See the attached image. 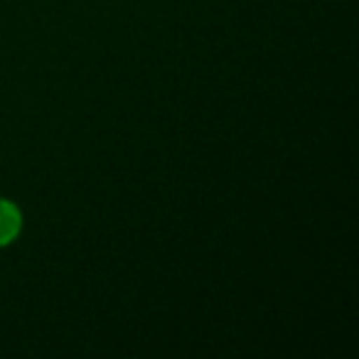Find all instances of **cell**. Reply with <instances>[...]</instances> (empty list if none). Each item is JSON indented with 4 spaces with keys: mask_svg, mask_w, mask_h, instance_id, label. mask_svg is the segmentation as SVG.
I'll return each instance as SVG.
<instances>
[{
    "mask_svg": "<svg viewBox=\"0 0 359 359\" xmlns=\"http://www.w3.org/2000/svg\"><path fill=\"white\" fill-rule=\"evenodd\" d=\"M22 229V215L13 202L0 200V246L15 241Z\"/></svg>",
    "mask_w": 359,
    "mask_h": 359,
    "instance_id": "cell-1",
    "label": "cell"
}]
</instances>
